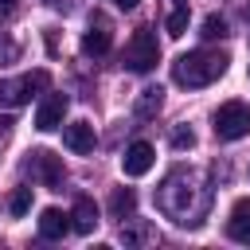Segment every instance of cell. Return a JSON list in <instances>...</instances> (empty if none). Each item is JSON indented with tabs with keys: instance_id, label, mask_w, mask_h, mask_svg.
Here are the masks:
<instances>
[{
	"instance_id": "obj_4",
	"label": "cell",
	"mask_w": 250,
	"mask_h": 250,
	"mask_svg": "<svg viewBox=\"0 0 250 250\" xmlns=\"http://www.w3.org/2000/svg\"><path fill=\"white\" fill-rule=\"evenodd\" d=\"M47 86H51L47 70H31V74H20V78H0V105L16 109V105L31 102L35 90H47Z\"/></svg>"
},
{
	"instance_id": "obj_1",
	"label": "cell",
	"mask_w": 250,
	"mask_h": 250,
	"mask_svg": "<svg viewBox=\"0 0 250 250\" xmlns=\"http://www.w3.org/2000/svg\"><path fill=\"white\" fill-rule=\"evenodd\" d=\"M227 55L223 51H188L172 62V82L176 86H188V90H199V86H211L215 78L227 74Z\"/></svg>"
},
{
	"instance_id": "obj_3",
	"label": "cell",
	"mask_w": 250,
	"mask_h": 250,
	"mask_svg": "<svg viewBox=\"0 0 250 250\" xmlns=\"http://www.w3.org/2000/svg\"><path fill=\"white\" fill-rule=\"evenodd\" d=\"M215 137L219 141H242V137H250V105L246 102H223L219 109H215Z\"/></svg>"
},
{
	"instance_id": "obj_12",
	"label": "cell",
	"mask_w": 250,
	"mask_h": 250,
	"mask_svg": "<svg viewBox=\"0 0 250 250\" xmlns=\"http://www.w3.org/2000/svg\"><path fill=\"white\" fill-rule=\"evenodd\" d=\"M66 230H70V215H66V211L47 207V211L39 215V234H43V238H62Z\"/></svg>"
},
{
	"instance_id": "obj_17",
	"label": "cell",
	"mask_w": 250,
	"mask_h": 250,
	"mask_svg": "<svg viewBox=\"0 0 250 250\" xmlns=\"http://www.w3.org/2000/svg\"><path fill=\"white\" fill-rule=\"evenodd\" d=\"M199 35H203V39H223V35H227V20H223V16H207L203 27H199Z\"/></svg>"
},
{
	"instance_id": "obj_13",
	"label": "cell",
	"mask_w": 250,
	"mask_h": 250,
	"mask_svg": "<svg viewBox=\"0 0 250 250\" xmlns=\"http://www.w3.org/2000/svg\"><path fill=\"white\" fill-rule=\"evenodd\" d=\"M133 211H137L133 188H117V191L109 195V215H113V219H133Z\"/></svg>"
},
{
	"instance_id": "obj_7",
	"label": "cell",
	"mask_w": 250,
	"mask_h": 250,
	"mask_svg": "<svg viewBox=\"0 0 250 250\" xmlns=\"http://www.w3.org/2000/svg\"><path fill=\"white\" fill-rule=\"evenodd\" d=\"M152 164H156V148H152L148 141H133V145L125 148V156H121V172H125V176H145Z\"/></svg>"
},
{
	"instance_id": "obj_8",
	"label": "cell",
	"mask_w": 250,
	"mask_h": 250,
	"mask_svg": "<svg viewBox=\"0 0 250 250\" xmlns=\"http://www.w3.org/2000/svg\"><path fill=\"white\" fill-rule=\"evenodd\" d=\"M109 43H113L109 23H105V20H90V27H86V35H82V55L98 59V55H105V51H109Z\"/></svg>"
},
{
	"instance_id": "obj_11",
	"label": "cell",
	"mask_w": 250,
	"mask_h": 250,
	"mask_svg": "<svg viewBox=\"0 0 250 250\" xmlns=\"http://www.w3.org/2000/svg\"><path fill=\"white\" fill-rule=\"evenodd\" d=\"M94 227H98V207H94V199L78 195V203H74V211H70V230H74V234H90Z\"/></svg>"
},
{
	"instance_id": "obj_9",
	"label": "cell",
	"mask_w": 250,
	"mask_h": 250,
	"mask_svg": "<svg viewBox=\"0 0 250 250\" xmlns=\"http://www.w3.org/2000/svg\"><path fill=\"white\" fill-rule=\"evenodd\" d=\"M62 145L70 148V152H94V125L90 121H70L66 129H62Z\"/></svg>"
},
{
	"instance_id": "obj_10",
	"label": "cell",
	"mask_w": 250,
	"mask_h": 250,
	"mask_svg": "<svg viewBox=\"0 0 250 250\" xmlns=\"http://www.w3.org/2000/svg\"><path fill=\"white\" fill-rule=\"evenodd\" d=\"M227 234H230L234 242H250V195L234 199L230 219H227Z\"/></svg>"
},
{
	"instance_id": "obj_14",
	"label": "cell",
	"mask_w": 250,
	"mask_h": 250,
	"mask_svg": "<svg viewBox=\"0 0 250 250\" xmlns=\"http://www.w3.org/2000/svg\"><path fill=\"white\" fill-rule=\"evenodd\" d=\"M160 105H164V90H160V86L141 90V102H137V113H141V117H152Z\"/></svg>"
},
{
	"instance_id": "obj_22",
	"label": "cell",
	"mask_w": 250,
	"mask_h": 250,
	"mask_svg": "<svg viewBox=\"0 0 250 250\" xmlns=\"http://www.w3.org/2000/svg\"><path fill=\"white\" fill-rule=\"evenodd\" d=\"M16 8V0H0V12H12Z\"/></svg>"
},
{
	"instance_id": "obj_5",
	"label": "cell",
	"mask_w": 250,
	"mask_h": 250,
	"mask_svg": "<svg viewBox=\"0 0 250 250\" xmlns=\"http://www.w3.org/2000/svg\"><path fill=\"white\" fill-rule=\"evenodd\" d=\"M27 172H31L43 188H51V191H59V188H62V164H59V156H55V152H47V148H35V152H31Z\"/></svg>"
},
{
	"instance_id": "obj_6",
	"label": "cell",
	"mask_w": 250,
	"mask_h": 250,
	"mask_svg": "<svg viewBox=\"0 0 250 250\" xmlns=\"http://www.w3.org/2000/svg\"><path fill=\"white\" fill-rule=\"evenodd\" d=\"M66 94H47L43 102H39V109H35V129L39 133H51V129H59L62 125V117H66Z\"/></svg>"
},
{
	"instance_id": "obj_21",
	"label": "cell",
	"mask_w": 250,
	"mask_h": 250,
	"mask_svg": "<svg viewBox=\"0 0 250 250\" xmlns=\"http://www.w3.org/2000/svg\"><path fill=\"white\" fill-rule=\"evenodd\" d=\"M47 8H66V0H43Z\"/></svg>"
},
{
	"instance_id": "obj_23",
	"label": "cell",
	"mask_w": 250,
	"mask_h": 250,
	"mask_svg": "<svg viewBox=\"0 0 250 250\" xmlns=\"http://www.w3.org/2000/svg\"><path fill=\"white\" fill-rule=\"evenodd\" d=\"M180 4H184V0H180Z\"/></svg>"
},
{
	"instance_id": "obj_20",
	"label": "cell",
	"mask_w": 250,
	"mask_h": 250,
	"mask_svg": "<svg viewBox=\"0 0 250 250\" xmlns=\"http://www.w3.org/2000/svg\"><path fill=\"white\" fill-rule=\"evenodd\" d=\"M137 4H141V0H117V8H121V12H129V8H137Z\"/></svg>"
},
{
	"instance_id": "obj_15",
	"label": "cell",
	"mask_w": 250,
	"mask_h": 250,
	"mask_svg": "<svg viewBox=\"0 0 250 250\" xmlns=\"http://www.w3.org/2000/svg\"><path fill=\"white\" fill-rule=\"evenodd\" d=\"M8 211H12L16 219H23V215L31 211V188H16V191L8 195Z\"/></svg>"
},
{
	"instance_id": "obj_18",
	"label": "cell",
	"mask_w": 250,
	"mask_h": 250,
	"mask_svg": "<svg viewBox=\"0 0 250 250\" xmlns=\"http://www.w3.org/2000/svg\"><path fill=\"white\" fill-rule=\"evenodd\" d=\"M191 145H195L191 125H176V129H172V148H176V152H184V148H191Z\"/></svg>"
},
{
	"instance_id": "obj_19",
	"label": "cell",
	"mask_w": 250,
	"mask_h": 250,
	"mask_svg": "<svg viewBox=\"0 0 250 250\" xmlns=\"http://www.w3.org/2000/svg\"><path fill=\"white\" fill-rule=\"evenodd\" d=\"M16 51H20L16 43H4V39H0V62H12V59H16Z\"/></svg>"
},
{
	"instance_id": "obj_2",
	"label": "cell",
	"mask_w": 250,
	"mask_h": 250,
	"mask_svg": "<svg viewBox=\"0 0 250 250\" xmlns=\"http://www.w3.org/2000/svg\"><path fill=\"white\" fill-rule=\"evenodd\" d=\"M156 62H160L156 31H152V27H137V31H133V39L125 43V66H129V70H137V74H148Z\"/></svg>"
},
{
	"instance_id": "obj_16",
	"label": "cell",
	"mask_w": 250,
	"mask_h": 250,
	"mask_svg": "<svg viewBox=\"0 0 250 250\" xmlns=\"http://www.w3.org/2000/svg\"><path fill=\"white\" fill-rule=\"evenodd\" d=\"M164 27H168V35H172V39H180V35L188 31V8L180 4V8H176V12L168 16V23H164Z\"/></svg>"
}]
</instances>
